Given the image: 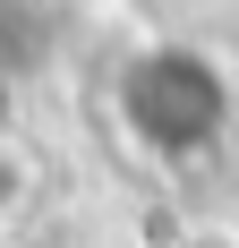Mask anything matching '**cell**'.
<instances>
[{"label":"cell","mask_w":239,"mask_h":248,"mask_svg":"<svg viewBox=\"0 0 239 248\" xmlns=\"http://www.w3.org/2000/svg\"><path fill=\"white\" fill-rule=\"evenodd\" d=\"M222 120H231V86L205 51H145L120 69V128L154 154H196L214 146Z\"/></svg>","instance_id":"obj_1"}]
</instances>
